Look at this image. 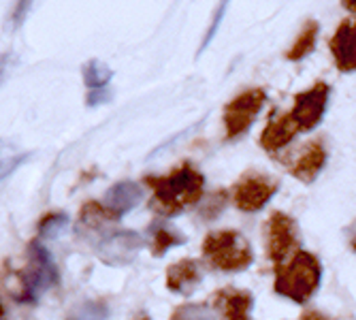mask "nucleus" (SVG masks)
I'll return each mask as SVG.
<instances>
[{
	"label": "nucleus",
	"instance_id": "25",
	"mask_svg": "<svg viewBox=\"0 0 356 320\" xmlns=\"http://www.w3.org/2000/svg\"><path fill=\"white\" fill-rule=\"evenodd\" d=\"M224 207H226V192H213V195L201 205V218L216 220L224 211Z\"/></svg>",
	"mask_w": 356,
	"mask_h": 320
},
{
	"label": "nucleus",
	"instance_id": "19",
	"mask_svg": "<svg viewBox=\"0 0 356 320\" xmlns=\"http://www.w3.org/2000/svg\"><path fill=\"white\" fill-rule=\"evenodd\" d=\"M83 83L88 90H103V88H109V81L113 77V71L107 67L105 62L101 60H88L83 64Z\"/></svg>",
	"mask_w": 356,
	"mask_h": 320
},
{
	"label": "nucleus",
	"instance_id": "26",
	"mask_svg": "<svg viewBox=\"0 0 356 320\" xmlns=\"http://www.w3.org/2000/svg\"><path fill=\"white\" fill-rule=\"evenodd\" d=\"M229 5H231V0H220V5H218V9H216V13H213V17H211V24H209V30H207V35L203 37V43H201V51L205 49V47H209V43L213 41V37L218 35V30H220V24H222V19H224V13H226V9H229ZM199 51V54H201Z\"/></svg>",
	"mask_w": 356,
	"mask_h": 320
},
{
	"label": "nucleus",
	"instance_id": "22",
	"mask_svg": "<svg viewBox=\"0 0 356 320\" xmlns=\"http://www.w3.org/2000/svg\"><path fill=\"white\" fill-rule=\"evenodd\" d=\"M171 320H218V316L209 303H184L173 312Z\"/></svg>",
	"mask_w": 356,
	"mask_h": 320
},
{
	"label": "nucleus",
	"instance_id": "12",
	"mask_svg": "<svg viewBox=\"0 0 356 320\" xmlns=\"http://www.w3.org/2000/svg\"><path fill=\"white\" fill-rule=\"evenodd\" d=\"M299 133H301V128L295 122V118L290 115V111L280 113L265 126V131L261 135V147L269 154H275L293 143V139Z\"/></svg>",
	"mask_w": 356,
	"mask_h": 320
},
{
	"label": "nucleus",
	"instance_id": "28",
	"mask_svg": "<svg viewBox=\"0 0 356 320\" xmlns=\"http://www.w3.org/2000/svg\"><path fill=\"white\" fill-rule=\"evenodd\" d=\"M301 320H331V318L327 314L318 312V310H307V312L301 314Z\"/></svg>",
	"mask_w": 356,
	"mask_h": 320
},
{
	"label": "nucleus",
	"instance_id": "29",
	"mask_svg": "<svg viewBox=\"0 0 356 320\" xmlns=\"http://www.w3.org/2000/svg\"><path fill=\"white\" fill-rule=\"evenodd\" d=\"M341 5H343V9H346V11L356 13V0H341Z\"/></svg>",
	"mask_w": 356,
	"mask_h": 320
},
{
	"label": "nucleus",
	"instance_id": "9",
	"mask_svg": "<svg viewBox=\"0 0 356 320\" xmlns=\"http://www.w3.org/2000/svg\"><path fill=\"white\" fill-rule=\"evenodd\" d=\"M143 237L133 231H115L101 239L99 243V259L111 267L131 265L143 248Z\"/></svg>",
	"mask_w": 356,
	"mask_h": 320
},
{
	"label": "nucleus",
	"instance_id": "1",
	"mask_svg": "<svg viewBox=\"0 0 356 320\" xmlns=\"http://www.w3.org/2000/svg\"><path fill=\"white\" fill-rule=\"evenodd\" d=\"M145 182L152 188L149 207L163 218L177 216L203 201L205 175L190 163L179 165L169 175L145 177Z\"/></svg>",
	"mask_w": 356,
	"mask_h": 320
},
{
	"label": "nucleus",
	"instance_id": "11",
	"mask_svg": "<svg viewBox=\"0 0 356 320\" xmlns=\"http://www.w3.org/2000/svg\"><path fill=\"white\" fill-rule=\"evenodd\" d=\"M209 307L216 312L218 320H250L254 297L243 288L224 286L209 297Z\"/></svg>",
	"mask_w": 356,
	"mask_h": 320
},
{
	"label": "nucleus",
	"instance_id": "3",
	"mask_svg": "<svg viewBox=\"0 0 356 320\" xmlns=\"http://www.w3.org/2000/svg\"><path fill=\"white\" fill-rule=\"evenodd\" d=\"M322 265L318 256L307 250H297L288 261L275 265V293L295 303H307L320 286Z\"/></svg>",
	"mask_w": 356,
	"mask_h": 320
},
{
	"label": "nucleus",
	"instance_id": "4",
	"mask_svg": "<svg viewBox=\"0 0 356 320\" xmlns=\"http://www.w3.org/2000/svg\"><path fill=\"white\" fill-rule=\"evenodd\" d=\"M201 250H203L207 265L224 273L245 271L254 263V250L248 237L233 229L211 231L203 239Z\"/></svg>",
	"mask_w": 356,
	"mask_h": 320
},
{
	"label": "nucleus",
	"instance_id": "2",
	"mask_svg": "<svg viewBox=\"0 0 356 320\" xmlns=\"http://www.w3.org/2000/svg\"><path fill=\"white\" fill-rule=\"evenodd\" d=\"M3 284L19 303H35L39 295L58 284V269L51 254L41 241L28 246V267L24 271H5Z\"/></svg>",
	"mask_w": 356,
	"mask_h": 320
},
{
	"label": "nucleus",
	"instance_id": "7",
	"mask_svg": "<svg viewBox=\"0 0 356 320\" xmlns=\"http://www.w3.org/2000/svg\"><path fill=\"white\" fill-rule=\"evenodd\" d=\"M267 101V94L263 88H252L241 92L239 96L224 107V131L226 139H237L250 131L256 115L261 113Z\"/></svg>",
	"mask_w": 356,
	"mask_h": 320
},
{
	"label": "nucleus",
	"instance_id": "14",
	"mask_svg": "<svg viewBox=\"0 0 356 320\" xmlns=\"http://www.w3.org/2000/svg\"><path fill=\"white\" fill-rule=\"evenodd\" d=\"M331 54L335 58V67L341 73L356 71V24L343 22L335 30L331 39Z\"/></svg>",
	"mask_w": 356,
	"mask_h": 320
},
{
	"label": "nucleus",
	"instance_id": "8",
	"mask_svg": "<svg viewBox=\"0 0 356 320\" xmlns=\"http://www.w3.org/2000/svg\"><path fill=\"white\" fill-rule=\"evenodd\" d=\"M329 94H331V88L325 81H318L309 90L299 92L295 96V105L290 109V115L295 118L301 131H314L322 122L327 105H329Z\"/></svg>",
	"mask_w": 356,
	"mask_h": 320
},
{
	"label": "nucleus",
	"instance_id": "30",
	"mask_svg": "<svg viewBox=\"0 0 356 320\" xmlns=\"http://www.w3.org/2000/svg\"><path fill=\"white\" fill-rule=\"evenodd\" d=\"M133 320H149V316H147V314H137Z\"/></svg>",
	"mask_w": 356,
	"mask_h": 320
},
{
	"label": "nucleus",
	"instance_id": "27",
	"mask_svg": "<svg viewBox=\"0 0 356 320\" xmlns=\"http://www.w3.org/2000/svg\"><path fill=\"white\" fill-rule=\"evenodd\" d=\"M111 101V90L109 88H103V90H88V96H86V105L88 107H99V105H105Z\"/></svg>",
	"mask_w": 356,
	"mask_h": 320
},
{
	"label": "nucleus",
	"instance_id": "13",
	"mask_svg": "<svg viewBox=\"0 0 356 320\" xmlns=\"http://www.w3.org/2000/svg\"><path fill=\"white\" fill-rule=\"evenodd\" d=\"M203 282V267L194 259H181L167 269V288L177 295H192Z\"/></svg>",
	"mask_w": 356,
	"mask_h": 320
},
{
	"label": "nucleus",
	"instance_id": "16",
	"mask_svg": "<svg viewBox=\"0 0 356 320\" xmlns=\"http://www.w3.org/2000/svg\"><path fill=\"white\" fill-rule=\"evenodd\" d=\"M32 154L22 150L11 139H0V184H3L9 175H13Z\"/></svg>",
	"mask_w": 356,
	"mask_h": 320
},
{
	"label": "nucleus",
	"instance_id": "5",
	"mask_svg": "<svg viewBox=\"0 0 356 320\" xmlns=\"http://www.w3.org/2000/svg\"><path fill=\"white\" fill-rule=\"evenodd\" d=\"M263 246L267 259L273 265L288 261L297 250H301L297 220L290 214L273 211L263 224Z\"/></svg>",
	"mask_w": 356,
	"mask_h": 320
},
{
	"label": "nucleus",
	"instance_id": "10",
	"mask_svg": "<svg viewBox=\"0 0 356 320\" xmlns=\"http://www.w3.org/2000/svg\"><path fill=\"white\" fill-rule=\"evenodd\" d=\"M325 165H327V145L322 139L307 141L286 160V169L303 184L316 182Z\"/></svg>",
	"mask_w": 356,
	"mask_h": 320
},
{
	"label": "nucleus",
	"instance_id": "32",
	"mask_svg": "<svg viewBox=\"0 0 356 320\" xmlns=\"http://www.w3.org/2000/svg\"><path fill=\"white\" fill-rule=\"evenodd\" d=\"M0 320H3V305H0Z\"/></svg>",
	"mask_w": 356,
	"mask_h": 320
},
{
	"label": "nucleus",
	"instance_id": "6",
	"mask_svg": "<svg viewBox=\"0 0 356 320\" xmlns=\"http://www.w3.org/2000/svg\"><path fill=\"white\" fill-rule=\"evenodd\" d=\"M280 184L273 175L265 173V171H245L233 186V197L231 201L235 203L237 209L245 211V214H254L261 211L277 192Z\"/></svg>",
	"mask_w": 356,
	"mask_h": 320
},
{
	"label": "nucleus",
	"instance_id": "17",
	"mask_svg": "<svg viewBox=\"0 0 356 320\" xmlns=\"http://www.w3.org/2000/svg\"><path fill=\"white\" fill-rule=\"evenodd\" d=\"M318 32H320L318 22H316V19H307V22L303 24L301 32H299V37L295 39L293 47H290V49L286 51V58H288L290 62H299V60H303L305 56H309V54L314 51V47H316Z\"/></svg>",
	"mask_w": 356,
	"mask_h": 320
},
{
	"label": "nucleus",
	"instance_id": "15",
	"mask_svg": "<svg viewBox=\"0 0 356 320\" xmlns=\"http://www.w3.org/2000/svg\"><path fill=\"white\" fill-rule=\"evenodd\" d=\"M143 199V188L137 182H118L105 192V205L120 218L133 211Z\"/></svg>",
	"mask_w": 356,
	"mask_h": 320
},
{
	"label": "nucleus",
	"instance_id": "21",
	"mask_svg": "<svg viewBox=\"0 0 356 320\" xmlns=\"http://www.w3.org/2000/svg\"><path fill=\"white\" fill-rule=\"evenodd\" d=\"M67 320H109V307L103 301H83L69 312Z\"/></svg>",
	"mask_w": 356,
	"mask_h": 320
},
{
	"label": "nucleus",
	"instance_id": "31",
	"mask_svg": "<svg viewBox=\"0 0 356 320\" xmlns=\"http://www.w3.org/2000/svg\"><path fill=\"white\" fill-rule=\"evenodd\" d=\"M350 246H352V250H354V252H356V235H354V237H352V243H350Z\"/></svg>",
	"mask_w": 356,
	"mask_h": 320
},
{
	"label": "nucleus",
	"instance_id": "18",
	"mask_svg": "<svg viewBox=\"0 0 356 320\" xmlns=\"http://www.w3.org/2000/svg\"><path fill=\"white\" fill-rule=\"evenodd\" d=\"M79 220H81V224L86 229H92V231H96V229H103V227H107L109 222H113V220H118V216L103 203H99V201H88L83 207H81V211H79Z\"/></svg>",
	"mask_w": 356,
	"mask_h": 320
},
{
	"label": "nucleus",
	"instance_id": "24",
	"mask_svg": "<svg viewBox=\"0 0 356 320\" xmlns=\"http://www.w3.org/2000/svg\"><path fill=\"white\" fill-rule=\"evenodd\" d=\"M32 5H35V0H15V5H13L11 13H9V19H7L9 32H17L24 26L28 13L32 11Z\"/></svg>",
	"mask_w": 356,
	"mask_h": 320
},
{
	"label": "nucleus",
	"instance_id": "20",
	"mask_svg": "<svg viewBox=\"0 0 356 320\" xmlns=\"http://www.w3.org/2000/svg\"><path fill=\"white\" fill-rule=\"evenodd\" d=\"M184 241H186V237L171 227H154L152 229V252L156 256H163L169 248H175Z\"/></svg>",
	"mask_w": 356,
	"mask_h": 320
},
{
	"label": "nucleus",
	"instance_id": "23",
	"mask_svg": "<svg viewBox=\"0 0 356 320\" xmlns=\"http://www.w3.org/2000/svg\"><path fill=\"white\" fill-rule=\"evenodd\" d=\"M67 227H69V216L67 214H60V211L45 214L41 218V222L37 224V233L41 237H49L51 239V237H58Z\"/></svg>",
	"mask_w": 356,
	"mask_h": 320
}]
</instances>
